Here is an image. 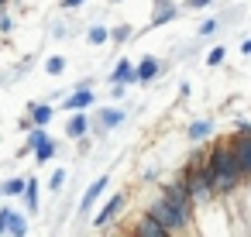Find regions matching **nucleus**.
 I'll return each mask as SVG.
<instances>
[{
    "label": "nucleus",
    "mask_w": 251,
    "mask_h": 237,
    "mask_svg": "<svg viewBox=\"0 0 251 237\" xmlns=\"http://www.w3.org/2000/svg\"><path fill=\"white\" fill-rule=\"evenodd\" d=\"M206 168H210V182H213V192H234L237 182L244 179L237 162H234V148L227 141H217L210 151H206Z\"/></svg>",
    "instance_id": "1"
},
{
    "label": "nucleus",
    "mask_w": 251,
    "mask_h": 237,
    "mask_svg": "<svg viewBox=\"0 0 251 237\" xmlns=\"http://www.w3.org/2000/svg\"><path fill=\"white\" fill-rule=\"evenodd\" d=\"M148 216L162 227V230H169V234H179L182 227H186V220L176 213V206L165 199V196H158V199H151V206H148Z\"/></svg>",
    "instance_id": "2"
},
{
    "label": "nucleus",
    "mask_w": 251,
    "mask_h": 237,
    "mask_svg": "<svg viewBox=\"0 0 251 237\" xmlns=\"http://www.w3.org/2000/svg\"><path fill=\"white\" fill-rule=\"evenodd\" d=\"M162 196H165V199L176 206V213H179V216L186 220V227H189V220H193V206H196V203H193V196H189V186H186V179L179 175L176 182H169Z\"/></svg>",
    "instance_id": "3"
},
{
    "label": "nucleus",
    "mask_w": 251,
    "mask_h": 237,
    "mask_svg": "<svg viewBox=\"0 0 251 237\" xmlns=\"http://www.w3.org/2000/svg\"><path fill=\"white\" fill-rule=\"evenodd\" d=\"M230 148H234V162H237L241 175H248V172H251V134H248V138L237 134V138L230 141Z\"/></svg>",
    "instance_id": "4"
},
{
    "label": "nucleus",
    "mask_w": 251,
    "mask_h": 237,
    "mask_svg": "<svg viewBox=\"0 0 251 237\" xmlns=\"http://www.w3.org/2000/svg\"><path fill=\"white\" fill-rule=\"evenodd\" d=\"M134 237H172V234H169V230H162V227L145 213V216L134 223Z\"/></svg>",
    "instance_id": "5"
},
{
    "label": "nucleus",
    "mask_w": 251,
    "mask_h": 237,
    "mask_svg": "<svg viewBox=\"0 0 251 237\" xmlns=\"http://www.w3.org/2000/svg\"><path fill=\"white\" fill-rule=\"evenodd\" d=\"M66 110H76V114H83L86 107H93V90H76L73 96H66V103H62Z\"/></svg>",
    "instance_id": "6"
},
{
    "label": "nucleus",
    "mask_w": 251,
    "mask_h": 237,
    "mask_svg": "<svg viewBox=\"0 0 251 237\" xmlns=\"http://www.w3.org/2000/svg\"><path fill=\"white\" fill-rule=\"evenodd\" d=\"M52 114H55L52 103H35V107H28V120H31L35 127H42V131H45V124L52 120Z\"/></svg>",
    "instance_id": "7"
},
{
    "label": "nucleus",
    "mask_w": 251,
    "mask_h": 237,
    "mask_svg": "<svg viewBox=\"0 0 251 237\" xmlns=\"http://www.w3.org/2000/svg\"><path fill=\"white\" fill-rule=\"evenodd\" d=\"M110 83H117V86H121V83H138V69L124 59V62H117V69L110 72Z\"/></svg>",
    "instance_id": "8"
},
{
    "label": "nucleus",
    "mask_w": 251,
    "mask_h": 237,
    "mask_svg": "<svg viewBox=\"0 0 251 237\" xmlns=\"http://www.w3.org/2000/svg\"><path fill=\"white\" fill-rule=\"evenodd\" d=\"M179 14V7L172 4V0H158L155 4V14H151V24H165V21H172Z\"/></svg>",
    "instance_id": "9"
},
{
    "label": "nucleus",
    "mask_w": 251,
    "mask_h": 237,
    "mask_svg": "<svg viewBox=\"0 0 251 237\" xmlns=\"http://www.w3.org/2000/svg\"><path fill=\"white\" fill-rule=\"evenodd\" d=\"M121 206H124V196H114V199H110V203L97 213V227H107V223L117 216V210H121Z\"/></svg>",
    "instance_id": "10"
},
{
    "label": "nucleus",
    "mask_w": 251,
    "mask_h": 237,
    "mask_svg": "<svg viewBox=\"0 0 251 237\" xmlns=\"http://www.w3.org/2000/svg\"><path fill=\"white\" fill-rule=\"evenodd\" d=\"M124 110H117V107H107V110H100V127L103 131H110V127H117V124H124Z\"/></svg>",
    "instance_id": "11"
},
{
    "label": "nucleus",
    "mask_w": 251,
    "mask_h": 237,
    "mask_svg": "<svg viewBox=\"0 0 251 237\" xmlns=\"http://www.w3.org/2000/svg\"><path fill=\"white\" fill-rule=\"evenodd\" d=\"M86 131H90L86 114H73V117H69V124H66V134H69V138H83Z\"/></svg>",
    "instance_id": "12"
},
{
    "label": "nucleus",
    "mask_w": 251,
    "mask_h": 237,
    "mask_svg": "<svg viewBox=\"0 0 251 237\" xmlns=\"http://www.w3.org/2000/svg\"><path fill=\"white\" fill-rule=\"evenodd\" d=\"M155 76H158V59H145L138 66V83H151Z\"/></svg>",
    "instance_id": "13"
},
{
    "label": "nucleus",
    "mask_w": 251,
    "mask_h": 237,
    "mask_svg": "<svg viewBox=\"0 0 251 237\" xmlns=\"http://www.w3.org/2000/svg\"><path fill=\"white\" fill-rule=\"evenodd\" d=\"M103 189H107V175H100V179L86 189V196H83V203H79V206H83V210H86V206H93V203H97V196H100Z\"/></svg>",
    "instance_id": "14"
},
{
    "label": "nucleus",
    "mask_w": 251,
    "mask_h": 237,
    "mask_svg": "<svg viewBox=\"0 0 251 237\" xmlns=\"http://www.w3.org/2000/svg\"><path fill=\"white\" fill-rule=\"evenodd\" d=\"M45 141H49V134H45L42 127H35V131H28V138H25V151H38Z\"/></svg>",
    "instance_id": "15"
},
{
    "label": "nucleus",
    "mask_w": 251,
    "mask_h": 237,
    "mask_svg": "<svg viewBox=\"0 0 251 237\" xmlns=\"http://www.w3.org/2000/svg\"><path fill=\"white\" fill-rule=\"evenodd\" d=\"M210 131H213V120H196V124H189V141H203Z\"/></svg>",
    "instance_id": "16"
},
{
    "label": "nucleus",
    "mask_w": 251,
    "mask_h": 237,
    "mask_svg": "<svg viewBox=\"0 0 251 237\" xmlns=\"http://www.w3.org/2000/svg\"><path fill=\"white\" fill-rule=\"evenodd\" d=\"M25 189H28V179H21V175L4 182V196H25Z\"/></svg>",
    "instance_id": "17"
},
{
    "label": "nucleus",
    "mask_w": 251,
    "mask_h": 237,
    "mask_svg": "<svg viewBox=\"0 0 251 237\" xmlns=\"http://www.w3.org/2000/svg\"><path fill=\"white\" fill-rule=\"evenodd\" d=\"M25 199H28V210L35 213V210H38V179H28V189H25Z\"/></svg>",
    "instance_id": "18"
},
{
    "label": "nucleus",
    "mask_w": 251,
    "mask_h": 237,
    "mask_svg": "<svg viewBox=\"0 0 251 237\" xmlns=\"http://www.w3.org/2000/svg\"><path fill=\"white\" fill-rule=\"evenodd\" d=\"M86 38H90V45H103V42H107V38H110V31H107V28H103V24H93V28H90V35H86Z\"/></svg>",
    "instance_id": "19"
},
{
    "label": "nucleus",
    "mask_w": 251,
    "mask_h": 237,
    "mask_svg": "<svg viewBox=\"0 0 251 237\" xmlns=\"http://www.w3.org/2000/svg\"><path fill=\"white\" fill-rule=\"evenodd\" d=\"M11 234H14V237H25V234H28V220H25V213H14V216H11Z\"/></svg>",
    "instance_id": "20"
},
{
    "label": "nucleus",
    "mask_w": 251,
    "mask_h": 237,
    "mask_svg": "<svg viewBox=\"0 0 251 237\" xmlns=\"http://www.w3.org/2000/svg\"><path fill=\"white\" fill-rule=\"evenodd\" d=\"M55 151H59V148H55V141L49 138V141H45V144L35 151V158H38V162H49V158H55Z\"/></svg>",
    "instance_id": "21"
},
{
    "label": "nucleus",
    "mask_w": 251,
    "mask_h": 237,
    "mask_svg": "<svg viewBox=\"0 0 251 237\" xmlns=\"http://www.w3.org/2000/svg\"><path fill=\"white\" fill-rule=\"evenodd\" d=\"M45 69H49V76H59V72L66 69V59H59V55H52V59L45 62Z\"/></svg>",
    "instance_id": "22"
},
{
    "label": "nucleus",
    "mask_w": 251,
    "mask_h": 237,
    "mask_svg": "<svg viewBox=\"0 0 251 237\" xmlns=\"http://www.w3.org/2000/svg\"><path fill=\"white\" fill-rule=\"evenodd\" d=\"M110 38H114V42H127V38H131V28H127V24H121V28H114V31H110Z\"/></svg>",
    "instance_id": "23"
},
{
    "label": "nucleus",
    "mask_w": 251,
    "mask_h": 237,
    "mask_svg": "<svg viewBox=\"0 0 251 237\" xmlns=\"http://www.w3.org/2000/svg\"><path fill=\"white\" fill-rule=\"evenodd\" d=\"M206 62H210V66H220V62H224V48H220V45L210 48V52H206Z\"/></svg>",
    "instance_id": "24"
},
{
    "label": "nucleus",
    "mask_w": 251,
    "mask_h": 237,
    "mask_svg": "<svg viewBox=\"0 0 251 237\" xmlns=\"http://www.w3.org/2000/svg\"><path fill=\"white\" fill-rule=\"evenodd\" d=\"M11 216H14V210H0V234H4V230H11Z\"/></svg>",
    "instance_id": "25"
},
{
    "label": "nucleus",
    "mask_w": 251,
    "mask_h": 237,
    "mask_svg": "<svg viewBox=\"0 0 251 237\" xmlns=\"http://www.w3.org/2000/svg\"><path fill=\"white\" fill-rule=\"evenodd\" d=\"M220 28V21H203V28H200V35H213Z\"/></svg>",
    "instance_id": "26"
},
{
    "label": "nucleus",
    "mask_w": 251,
    "mask_h": 237,
    "mask_svg": "<svg viewBox=\"0 0 251 237\" xmlns=\"http://www.w3.org/2000/svg\"><path fill=\"white\" fill-rule=\"evenodd\" d=\"M62 182H66V172H55V175H52V189H59Z\"/></svg>",
    "instance_id": "27"
},
{
    "label": "nucleus",
    "mask_w": 251,
    "mask_h": 237,
    "mask_svg": "<svg viewBox=\"0 0 251 237\" xmlns=\"http://www.w3.org/2000/svg\"><path fill=\"white\" fill-rule=\"evenodd\" d=\"M189 7L193 11H203V7H210V0H189Z\"/></svg>",
    "instance_id": "28"
},
{
    "label": "nucleus",
    "mask_w": 251,
    "mask_h": 237,
    "mask_svg": "<svg viewBox=\"0 0 251 237\" xmlns=\"http://www.w3.org/2000/svg\"><path fill=\"white\" fill-rule=\"evenodd\" d=\"M237 134H251V124L248 120H237Z\"/></svg>",
    "instance_id": "29"
},
{
    "label": "nucleus",
    "mask_w": 251,
    "mask_h": 237,
    "mask_svg": "<svg viewBox=\"0 0 251 237\" xmlns=\"http://www.w3.org/2000/svg\"><path fill=\"white\" fill-rule=\"evenodd\" d=\"M0 31H4V35L11 31V18H7V14H4V18H0Z\"/></svg>",
    "instance_id": "30"
},
{
    "label": "nucleus",
    "mask_w": 251,
    "mask_h": 237,
    "mask_svg": "<svg viewBox=\"0 0 251 237\" xmlns=\"http://www.w3.org/2000/svg\"><path fill=\"white\" fill-rule=\"evenodd\" d=\"M62 7H83V0H62Z\"/></svg>",
    "instance_id": "31"
},
{
    "label": "nucleus",
    "mask_w": 251,
    "mask_h": 237,
    "mask_svg": "<svg viewBox=\"0 0 251 237\" xmlns=\"http://www.w3.org/2000/svg\"><path fill=\"white\" fill-rule=\"evenodd\" d=\"M241 52H248V55H251V38H248V42H241Z\"/></svg>",
    "instance_id": "32"
},
{
    "label": "nucleus",
    "mask_w": 251,
    "mask_h": 237,
    "mask_svg": "<svg viewBox=\"0 0 251 237\" xmlns=\"http://www.w3.org/2000/svg\"><path fill=\"white\" fill-rule=\"evenodd\" d=\"M0 196H4V182H0Z\"/></svg>",
    "instance_id": "33"
},
{
    "label": "nucleus",
    "mask_w": 251,
    "mask_h": 237,
    "mask_svg": "<svg viewBox=\"0 0 251 237\" xmlns=\"http://www.w3.org/2000/svg\"><path fill=\"white\" fill-rule=\"evenodd\" d=\"M4 4H7V0H0V7H4Z\"/></svg>",
    "instance_id": "34"
}]
</instances>
